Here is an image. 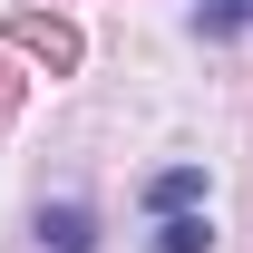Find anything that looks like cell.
<instances>
[{
    "mask_svg": "<svg viewBox=\"0 0 253 253\" xmlns=\"http://www.w3.org/2000/svg\"><path fill=\"white\" fill-rule=\"evenodd\" d=\"M156 253H214V224L185 205V214H166V224H156Z\"/></svg>",
    "mask_w": 253,
    "mask_h": 253,
    "instance_id": "cell-2",
    "label": "cell"
},
{
    "mask_svg": "<svg viewBox=\"0 0 253 253\" xmlns=\"http://www.w3.org/2000/svg\"><path fill=\"white\" fill-rule=\"evenodd\" d=\"M195 30H205V39H234V30H253V0H195Z\"/></svg>",
    "mask_w": 253,
    "mask_h": 253,
    "instance_id": "cell-4",
    "label": "cell"
},
{
    "mask_svg": "<svg viewBox=\"0 0 253 253\" xmlns=\"http://www.w3.org/2000/svg\"><path fill=\"white\" fill-rule=\"evenodd\" d=\"M20 49H39L49 68H68V59H78V30H59V20H20Z\"/></svg>",
    "mask_w": 253,
    "mask_h": 253,
    "instance_id": "cell-3",
    "label": "cell"
},
{
    "mask_svg": "<svg viewBox=\"0 0 253 253\" xmlns=\"http://www.w3.org/2000/svg\"><path fill=\"white\" fill-rule=\"evenodd\" d=\"M195 195H205V175H195V166H175V175H156V185H146V205H156V214H185Z\"/></svg>",
    "mask_w": 253,
    "mask_h": 253,
    "instance_id": "cell-5",
    "label": "cell"
},
{
    "mask_svg": "<svg viewBox=\"0 0 253 253\" xmlns=\"http://www.w3.org/2000/svg\"><path fill=\"white\" fill-rule=\"evenodd\" d=\"M39 244L49 253H88V205H49L39 214Z\"/></svg>",
    "mask_w": 253,
    "mask_h": 253,
    "instance_id": "cell-1",
    "label": "cell"
}]
</instances>
